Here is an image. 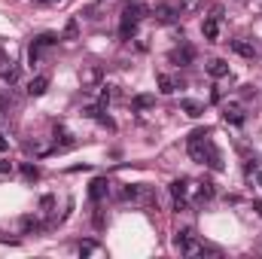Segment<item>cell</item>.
Returning a JSON list of instances; mask_svg holds the SVG:
<instances>
[{
    "mask_svg": "<svg viewBox=\"0 0 262 259\" xmlns=\"http://www.w3.org/2000/svg\"><path fill=\"white\" fill-rule=\"evenodd\" d=\"M64 37H67V40H76V21H73V18L67 21V28H64Z\"/></svg>",
    "mask_w": 262,
    "mask_h": 259,
    "instance_id": "cb8c5ba5",
    "label": "cell"
},
{
    "mask_svg": "<svg viewBox=\"0 0 262 259\" xmlns=\"http://www.w3.org/2000/svg\"><path fill=\"white\" fill-rule=\"evenodd\" d=\"M3 149H6V140H3V134H0V153H3Z\"/></svg>",
    "mask_w": 262,
    "mask_h": 259,
    "instance_id": "f1b7e54d",
    "label": "cell"
},
{
    "mask_svg": "<svg viewBox=\"0 0 262 259\" xmlns=\"http://www.w3.org/2000/svg\"><path fill=\"white\" fill-rule=\"evenodd\" d=\"M171 195H174V210H186V204H189V180H174Z\"/></svg>",
    "mask_w": 262,
    "mask_h": 259,
    "instance_id": "3957f363",
    "label": "cell"
},
{
    "mask_svg": "<svg viewBox=\"0 0 262 259\" xmlns=\"http://www.w3.org/2000/svg\"><path fill=\"white\" fill-rule=\"evenodd\" d=\"M107 195H110V183H107V177H95L92 186H89V198H92V201H104Z\"/></svg>",
    "mask_w": 262,
    "mask_h": 259,
    "instance_id": "52a82bcc",
    "label": "cell"
},
{
    "mask_svg": "<svg viewBox=\"0 0 262 259\" xmlns=\"http://www.w3.org/2000/svg\"><path fill=\"white\" fill-rule=\"evenodd\" d=\"M92 250H95V244H92V241H85V244H79V253H82V256H85V253H92Z\"/></svg>",
    "mask_w": 262,
    "mask_h": 259,
    "instance_id": "d4e9b609",
    "label": "cell"
},
{
    "mask_svg": "<svg viewBox=\"0 0 262 259\" xmlns=\"http://www.w3.org/2000/svg\"><path fill=\"white\" fill-rule=\"evenodd\" d=\"M213 195H216V189H213V183H210V180L198 183V198H201V201H210Z\"/></svg>",
    "mask_w": 262,
    "mask_h": 259,
    "instance_id": "d6986e66",
    "label": "cell"
},
{
    "mask_svg": "<svg viewBox=\"0 0 262 259\" xmlns=\"http://www.w3.org/2000/svg\"><path fill=\"white\" fill-rule=\"evenodd\" d=\"M180 9L183 12H198L201 9V0H180Z\"/></svg>",
    "mask_w": 262,
    "mask_h": 259,
    "instance_id": "7402d4cb",
    "label": "cell"
},
{
    "mask_svg": "<svg viewBox=\"0 0 262 259\" xmlns=\"http://www.w3.org/2000/svg\"><path fill=\"white\" fill-rule=\"evenodd\" d=\"M37 3H49V0H37Z\"/></svg>",
    "mask_w": 262,
    "mask_h": 259,
    "instance_id": "4dcf8cb0",
    "label": "cell"
},
{
    "mask_svg": "<svg viewBox=\"0 0 262 259\" xmlns=\"http://www.w3.org/2000/svg\"><path fill=\"white\" fill-rule=\"evenodd\" d=\"M171 61L180 67H189L195 61V52H192V46H177V49H171Z\"/></svg>",
    "mask_w": 262,
    "mask_h": 259,
    "instance_id": "ba28073f",
    "label": "cell"
},
{
    "mask_svg": "<svg viewBox=\"0 0 262 259\" xmlns=\"http://www.w3.org/2000/svg\"><path fill=\"white\" fill-rule=\"evenodd\" d=\"M122 198L125 201H146L149 198V189L146 186H125L122 189Z\"/></svg>",
    "mask_w": 262,
    "mask_h": 259,
    "instance_id": "9a60e30c",
    "label": "cell"
},
{
    "mask_svg": "<svg viewBox=\"0 0 262 259\" xmlns=\"http://www.w3.org/2000/svg\"><path fill=\"white\" fill-rule=\"evenodd\" d=\"M201 165H207L210 171H223L226 165H223V153L207 140V146H204V159H201Z\"/></svg>",
    "mask_w": 262,
    "mask_h": 259,
    "instance_id": "277c9868",
    "label": "cell"
},
{
    "mask_svg": "<svg viewBox=\"0 0 262 259\" xmlns=\"http://www.w3.org/2000/svg\"><path fill=\"white\" fill-rule=\"evenodd\" d=\"M46 89H49V76H46V73H37V76L28 82V95H31V98L46 95Z\"/></svg>",
    "mask_w": 262,
    "mask_h": 259,
    "instance_id": "30bf717a",
    "label": "cell"
},
{
    "mask_svg": "<svg viewBox=\"0 0 262 259\" xmlns=\"http://www.w3.org/2000/svg\"><path fill=\"white\" fill-rule=\"evenodd\" d=\"M79 79H82V89H85V92H95L98 82H101V70H98V67H85V70L79 73Z\"/></svg>",
    "mask_w": 262,
    "mask_h": 259,
    "instance_id": "9c48e42d",
    "label": "cell"
},
{
    "mask_svg": "<svg viewBox=\"0 0 262 259\" xmlns=\"http://www.w3.org/2000/svg\"><path fill=\"white\" fill-rule=\"evenodd\" d=\"M0 82H3V85H15V82H18V64L3 61V64H0Z\"/></svg>",
    "mask_w": 262,
    "mask_h": 259,
    "instance_id": "7c38bea8",
    "label": "cell"
},
{
    "mask_svg": "<svg viewBox=\"0 0 262 259\" xmlns=\"http://www.w3.org/2000/svg\"><path fill=\"white\" fill-rule=\"evenodd\" d=\"M122 15H128V18H134V21H140V18L149 15V6H146L143 0H128L125 9H122Z\"/></svg>",
    "mask_w": 262,
    "mask_h": 259,
    "instance_id": "8992f818",
    "label": "cell"
},
{
    "mask_svg": "<svg viewBox=\"0 0 262 259\" xmlns=\"http://www.w3.org/2000/svg\"><path fill=\"white\" fill-rule=\"evenodd\" d=\"M49 3H52V0H49Z\"/></svg>",
    "mask_w": 262,
    "mask_h": 259,
    "instance_id": "1f68e13d",
    "label": "cell"
},
{
    "mask_svg": "<svg viewBox=\"0 0 262 259\" xmlns=\"http://www.w3.org/2000/svg\"><path fill=\"white\" fill-rule=\"evenodd\" d=\"M180 110H183L186 116H192V119H198V116L204 113V107H201L198 101H189V98H183V101H180Z\"/></svg>",
    "mask_w": 262,
    "mask_h": 259,
    "instance_id": "ac0fdd59",
    "label": "cell"
},
{
    "mask_svg": "<svg viewBox=\"0 0 262 259\" xmlns=\"http://www.w3.org/2000/svg\"><path fill=\"white\" fill-rule=\"evenodd\" d=\"M18 229H21V235H34V232H40L43 226H40V220H37V217H31V213H28V217H21V220H18Z\"/></svg>",
    "mask_w": 262,
    "mask_h": 259,
    "instance_id": "2e32d148",
    "label": "cell"
},
{
    "mask_svg": "<svg viewBox=\"0 0 262 259\" xmlns=\"http://www.w3.org/2000/svg\"><path fill=\"white\" fill-rule=\"evenodd\" d=\"M204 67H207V73H210L213 79H223V76H229V64H226L223 58H210Z\"/></svg>",
    "mask_w": 262,
    "mask_h": 259,
    "instance_id": "5bb4252c",
    "label": "cell"
},
{
    "mask_svg": "<svg viewBox=\"0 0 262 259\" xmlns=\"http://www.w3.org/2000/svg\"><path fill=\"white\" fill-rule=\"evenodd\" d=\"M9 168H12V165H9V162H0V174H6V171H9Z\"/></svg>",
    "mask_w": 262,
    "mask_h": 259,
    "instance_id": "484cf974",
    "label": "cell"
},
{
    "mask_svg": "<svg viewBox=\"0 0 262 259\" xmlns=\"http://www.w3.org/2000/svg\"><path fill=\"white\" fill-rule=\"evenodd\" d=\"M223 119L232 122V125H241V122H244V110H241L238 104H226V107H223Z\"/></svg>",
    "mask_w": 262,
    "mask_h": 259,
    "instance_id": "4fadbf2b",
    "label": "cell"
},
{
    "mask_svg": "<svg viewBox=\"0 0 262 259\" xmlns=\"http://www.w3.org/2000/svg\"><path fill=\"white\" fill-rule=\"evenodd\" d=\"M253 210H256V213L262 217V201H253Z\"/></svg>",
    "mask_w": 262,
    "mask_h": 259,
    "instance_id": "4316f807",
    "label": "cell"
},
{
    "mask_svg": "<svg viewBox=\"0 0 262 259\" xmlns=\"http://www.w3.org/2000/svg\"><path fill=\"white\" fill-rule=\"evenodd\" d=\"M229 46H232V52L241 55V58H256V46H253L250 40H232Z\"/></svg>",
    "mask_w": 262,
    "mask_h": 259,
    "instance_id": "8fae6325",
    "label": "cell"
},
{
    "mask_svg": "<svg viewBox=\"0 0 262 259\" xmlns=\"http://www.w3.org/2000/svg\"><path fill=\"white\" fill-rule=\"evenodd\" d=\"M201 34H204L207 43H216L220 40V15H207L201 21Z\"/></svg>",
    "mask_w": 262,
    "mask_h": 259,
    "instance_id": "5b68a950",
    "label": "cell"
},
{
    "mask_svg": "<svg viewBox=\"0 0 262 259\" xmlns=\"http://www.w3.org/2000/svg\"><path fill=\"white\" fill-rule=\"evenodd\" d=\"M131 104H134V110H146V107H152V104H156V98H152V95H137Z\"/></svg>",
    "mask_w": 262,
    "mask_h": 259,
    "instance_id": "ffe728a7",
    "label": "cell"
},
{
    "mask_svg": "<svg viewBox=\"0 0 262 259\" xmlns=\"http://www.w3.org/2000/svg\"><path fill=\"white\" fill-rule=\"evenodd\" d=\"M152 18H156L159 25H174V21L180 18V9H177V6H171V3H156Z\"/></svg>",
    "mask_w": 262,
    "mask_h": 259,
    "instance_id": "7a4b0ae2",
    "label": "cell"
},
{
    "mask_svg": "<svg viewBox=\"0 0 262 259\" xmlns=\"http://www.w3.org/2000/svg\"><path fill=\"white\" fill-rule=\"evenodd\" d=\"M256 186H259V189H262V168H259V171H256Z\"/></svg>",
    "mask_w": 262,
    "mask_h": 259,
    "instance_id": "83f0119b",
    "label": "cell"
},
{
    "mask_svg": "<svg viewBox=\"0 0 262 259\" xmlns=\"http://www.w3.org/2000/svg\"><path fill=\"white\" fill-rule=\"evenodd\" d=\"M3 107H6V101H3V98H0V110H3Z\"/></svg>",
    "mask_w": 262,
    "mask_h": 259,
    "instance_id": "f546056e",
    "label": "cell"
},
{
    "mask_svg": "<svg viewBox=\"0 0 262 259\" xmlns=\"http://www.w3.org/2000/svg\"><path fill=\"white\" fill-rule=\"evenodd\" d=\"M21 174H25L28 180H37V177H40V171H37L34 165H25V168H21Z\"/></svg>",
    "mask_w": 262,
    "mask_h": 259,
    "instance_id": "603a6c76",
    "label": "cell"
},
{
    "mask_svg": "<svg viewBox=\"0 0 262 259\" xmlns=\"http://www.w3.org/2000/svg\"><path fill=\"white\" fill-rule=\"evenodd\" d=\"M156 82H159V92H162V95H174V92H177V82H174L168 73H159Z\"/></svg>",
    "mask_w": 262,
    "mask_h": 259,
    "instance_id": "e0dca14e",
    "label": "cell"
},
{
    "mask_svg": "<svg viewBox=\"0 0 262 259\" xmlns=\"http://www.w3.org/2000/svg\"><path fill=\"white\" fill-rule=\"evenodd\" d=\"M174 247L180 253H186V256H198V250H201V244L195 241V232L192 229H180L177 238H174Z\"/></svg>",
    "mask_w": 262,
    "mask_h": 259,
    "instance_id": "6da1fadb",
    "label": "cell"
},
{
    "mask_svg": "<svg viewBox=\"0 0 262 259\" xmlns=\"http://www.w3.org/2000/svg\"><path fill=\"white\" fill-rule=\"evenodd\" d=\"M134 31H137V21H134V18H128V15H122V28H119V34H122V37L128 40Z\"/></svg>",
    "mask_w": 262,
    "mask_h": 259,
    "instance_id": "44dd1931",
    "label": "cell"
}]
</instances>
